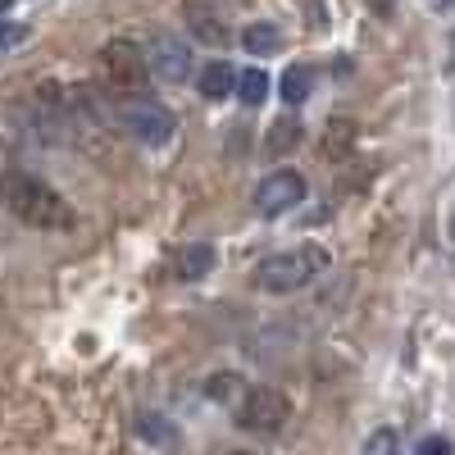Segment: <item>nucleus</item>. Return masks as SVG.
Returning a JSON list of instances; mask_svg holds the SVG:
<instances>
[{"label":"nucleus","mask_w":455,"mask_h":455,"mask_svg":"<svg viewBox=\"0 0 455 455\" xmlns=\"http://www.w3.org/2000/svg\"><path fill=\"white\" fill-rule=\"evenodd\" d=\"M306 178H300L296 169H278V173H269L259 187H255V214H264V219H283V214H291L300 201H306Z\"/></svg>","instance_id":"6"},{"label":"nucleus","mask_w":455,"mask_h":455,"mask_svg":"<svg viewBox=\"0 0 455 455\" xmlns=\"http://www.w3.org/2000/svg\"><path fill=\"white\" fill-rule=\"evenodd\" d=\"M328 264L323 251L315 246H300V251H283V255H264L255 269H251V287L255 291H274V296H287V291H300L310 287L315 274Z\"/></svg>","instance_id":"2"},{"label":"nucleus","mask_w":455,"mask_h":455,"mask_svg":"<svg viewBox=\"0 0 455 455\" xmlns=\"http://www.w3.org/2000/svg\"><path fill=\"white\" fill-rule=\"evenodd\" d=\"M414 455H455V446H451V437L433 433V437H424L419 446H414Z\"/></svg>","instance_id":"19"},{"label":"nucleus","mask_w":455,"mask_h":455,"mask_svg":"<svg viewBox=\"0 0 455 455\" xmlns=\"http://www.w3.org/2000/svg\"><path fill=\"white\" fill-rule=\"evenodd\" d=\"M5 10H10V0H0V14H5Z\"/></svg>","instance_id":"21"},{"label":"nucleus","mask_w":455,"mask_h":455,"mask_svg":"<svg viewBox=\"0 0 455 455\" xmlns=\"http://www.w3.org/2000/svg\"><path fill=\"white\" fill-rule=\"evenodd\" d=\"M360 455H401V437L392 428H378V433H369V442L360 446Z\"/></svg>","instance_id":"17"},{"label":"nucleus","mask_w":455,"mask_h":455,"mask_svg":"<svg viewBox=\"0 0 455 455\" xmlns=\"http://www.w3.org/2000/svg\"><path fill=\"white\" fill-rule=\"evenodd\" d=\"M233 92H237V100H242V105H251V109H255V105H264V100H269L274 83H269V73H264V68L255 64V68L237 73V87H233Z\"/></svg>","instance_id":"11"},{"label":"nucleus","mask_w":455,"mask_h":455,"mask_svg":"<svg viewBox=\"0 0 455 455\" xmlns=\"http://www.w3.org/2000/svg\"><path fill=\"white\" fill-rule=\"evenodd\" d=\"M19 42H28V28L23 23H0V55L14 51Z\"/></svg>","instance_id":"18"},{"label":"nucleus","mask_w":455,"mask_h":455,"mask_svg":"<svg viewBox=\"0 0 455 455\" xmlns=\"http://www.w3.org/2000/svg\"><path fill=\"white\" fill-rule=\"evenodd\" d=\"M205 274H214V246L210 242H192L178 255V278L182 283H201Z\"/></svg>","instance_id":"10"},{"label":"nucleus","mask_w":455,"mask_h":455,"mask_svg":"<svg viewBox=\"0 0 455 455\" xmlns=\"http://www.w3.org/2000/svg\"><path fill=\"white\" fill-rule=\"evenodd\" d=\"M433 5H455V0H433Z\"/></svg>","instance_id":"22"},{"label":"nucleus","mask_w":455,"mask_h":455,"mask_svg":"<svg viewBox=\"0 0 455 455\" xmlns=\"http://www.w3.org/2000/svg\"><path fill=\"white\" fill-rule=\"evenodd\" d=\"M100 68H105V87L114 100H132V96H146V78H150V68H146V55L141 46L132 42H109L100 51Z\"/></svg>","instance_id":"3"},{"label":"nucleus","mask_w":455,"mask_h":455,"mask_svg":"<svg viewBox=\"0 0 455 455\" xmlns=\"http://www.w3.org/2000/svg\"><path fill=\"white\" fill-rule=\"evenodd\" d=\"M0 205H5L14 219H23L28 228H42V233H68L78 214L73 205L55 192L51 182L32 178L23 169H5L0 173Z\"/></svg>","instance_id":"1"},{"label":"nucleus","mask_w":455,"mask_h":455,"mask_svg":"<svg viewBox=\"0 0 455 455\" xmlns=\"http://www.w3.org/2000/svg\"><path fill=\"white\" fill-rule=\"evenodd\" d=\"M237 455H246V451H237Z\"/></svg>","instance_id":"23"},{"label":"nucleus","mask_w":455,"mask_h":455,"mask_svg":"<svg viewBox=\"0 0 455 455\" xmlns=\"http://www.w3.org/2000/svg\"><path fill=\"white\" fill-rule=\"evenodd\" d=\"M119 124L132 141L141 146H169L178 124H173V114L160 105V100H150V96H132V100H119Z\"/></svg>","instance_id":"4"},{"label":"nucleus","mask_w":455,"mask_h":455,"mask_svg":"<svg viewBox=\"0 0 455 455\" xmlns=\"http://www.w3.org/2000/svg\"><path fill=\"white\" fill-rule=\"evenodd\" d=\"M451 68H455V32H451Z\"/></svg>","instance_id":"20"},{"label":"nucleus","mask_w":455,"mask_h":455,"mask_svg":"<svg viewBox=\"0 0 455 455\" xmlns=\"http://www.w3.org/2000/svg\"><path fill=\"white\" fill-rule=\"evenodd\" d=\"M242 46H246V55H274L283 46V32L274 23H251L242 32Z\"/></svg>","instance_id":"13"},{"label":"nucleus","mask_w":455,"mask_h":455,"mask_svg":"<svg viewBox=\"0 0 455 455\" xmlns=\"http://www.w3.org/2000/svg\"><path fill=\"white\" fill-rule=\"evenodd\" d=\"M196 87H201V96H205V100H223V96H233L237 73H233V64H228V60H210V64L201 68Z\"/></svg>","instance_id":"9"},{"label":"nucleus","mask_w":455,"mask_h":455,"mask_svg":"<svg viewBox=\"0 0 455 455\" xmlns=\"http://www.w3.org/2000/svg\"><path fill=\"white\" fill-rule=\"evenodd\" d=\"M182 19H187V32L196 36V42H205V46H228V19L214 10V5H205V0H187L182 5Z\"/></svg>","instance_id":"8"},{"label":"nucleus","mask_w":455,"mask_h":455,"mask_svg":"<svg viewBox=\"0 0 455 455\" xmlns=\"http://www.w3.org/2000/svg\"><path fill=\"white\" fill-rule=\"evenodd\" d=\"M137 433H141V442L160 446V451H178V428L164 419V414H141V419H137Z\"/></svg>","instance_id":"12"},{"label":"nucleus","mask_w":455,"mask_h":455,"mask_svg":"<svg viewBox=\"0 0 455 455\" xmlns=\"http://www.w3.org/2000/svg\"><path fill=\"white\" fill-rule=\"evenodd\" d=\"M310 87H315V68L310 64H291L283 73V100L287 105H300V100L310 96Z\"/></svg>","instance_id":"14"},{"label":"nucleus","mask_w":455,"mask_h":455,"mask_svg":"<svg viewBox=\"0 0 455 455\" xmlns=\"http://www.w3.org/2000/svg\"><path fill=\"white\" fill-rule=\"evenodd\" d=\"M141 55H146V68L160 73L164 83H182L187 73H192V51H187V42H178V36H169V32L150 36V42L141 46Z\"/></svg>","instance_id":"7"},{"label":"nucleus","mask_w":455,"mask_h":455,"mask_svg":"<svg viewBox=\"0 0 455 455\" xmlns=\"http://www.w3.org/2000/svg\"><path fill=\"white\" fill-rule=\"evenodd\" d=\"M451 228H455V223H451Z\"/></svg>","instance_id":"24"},{"label":"nucleus","mask_w":455,"mask_h":455,"mask_svg":"<svg viewBox=\"0 0 455 455\" xmlns=\"http://www.w3.org/2000/svg\"><path fill=\"white\" fill-rule=\"evenodd\" d=\"M287 401L274 392V387H246L242 392V401L233 405V419H237V428H246V433H259V437H274V433H283V424H287Z\"/></svg>","instance_id":"5"},{"label":"nucleus","mask_w":455,"mask_h":455,"mask_svg":"<svg viewBox=\"0 0 455 455\" xmlns=\"http://www.w3.org/2000/svg\"><path fill=\"white\" fill-rule=\"evenodd\" d=\"M205 392H210L214 401H223V405H237L246 387H242V378H237V373H214Z\"/></svg>","instance_id":"16"},{"label":"nucleus","mask_w":455,"mask_h":455,"mask_svg":"<svg viewBox=\"0 0 455 455\" xmlns=\"http://www.w3.org/2000/svg\"><path fill=\"white\" fill-rule=\"evenodd\" d=\"M296 141H300V124H296V119H278V124L269 128V141H264V146H269V156H287Z\"/></svg>","instance_id":"15"}]
</instances>
